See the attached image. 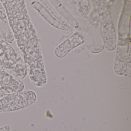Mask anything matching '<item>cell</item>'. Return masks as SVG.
<instances>
[{"mask_svg":"<svg viewBox=\"0 0 131 131\" xmlns=\"http://www.w3.org/2000/svg\"><path fill=\"white\" fill-rule=\"evenodd\" d=\"M82 40L77 34H74L57 48L56 55L59 57L65 56L74 47L82 43Z\"/></svg>","mask_w":131,"mask_h":131,"instance_id":"6da1fadb","label":"cell"}]
</instances>
